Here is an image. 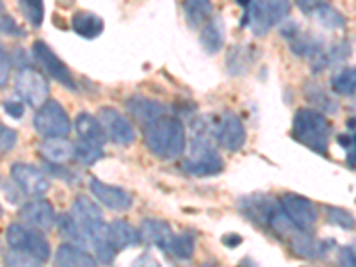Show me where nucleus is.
I'll return each instance as SVG.
<instances>
[{
    "mask_svg": "<svg viewBox=\"0 0 356 267\" xmlns=\"http://www.w3.org/2000/svg\"><path fill=\"white\" fill-rule=\"evenodd\" d=\"M73 218L77 219L89 243V250L95 251V259L100 264H113L116 259V246L111 237L109 225L104 221V214L88 196H77L72 205Z\"/></svg>",
    "mask_w": 356,
    "mask_h": 267,
    "instance_id": "nucleus-1",
    "label": "nucleus"
},
{
    "mask_svg": "<svg viewBox=\"0 0 356 267\" xmlns=\"http://www.w3.org/2000/svg\"><path fill=\"white\" fill-rule=\"evenodd\" d=\"M146 148L162 161L177 159L186 152V129L175 116H161L145 129Z\"/></svg>",
    "mask_w": 356,
    "mask_h": 267,
    "instance_id": "nucleus-2",
    "label": "nucleus"
},
{
    "mask_svg": "<svg viewBox=\"0 0 356 267\" xmlns=\"http://www.w3.org/2000/svg\"><path fill=\"white\" fill-rule=\"evenodd\" d=\"M203 122L205 118L191 123V129H195V134L191 139L189 155L184 161L182 168L195 177H212L225 170V161L219 155L218 148L212 145L209 138V125Z\"/></svg>",
    "mask_w": 356,
    "mask_h": 267,
    "instance_id": "nucleus-3",
    "label": "nucleus"
},
{
    "mask_svg": "<svg viewBox=\"0 0 356 267\" xmlns=\"http://www.w3.org/2000/svg\"><path fill=\"white\" fill-rule=\"evenodd\" d=\"M292 136L316 154H328L332 125L323 113L314 109H300L292 120Z\"/></svg>",
    "mask_w": 356,
    "mask_h": 267,
    "instance_id": "nucleus-4",
    "label": "nucleus"
},
{
    "mask_svg": "<svg viewBox=\"0 0 356 267\" xmlns=\"http://www.w3.org/2000/svg\"><path fill=\"white\" fill-rule=\"evenodd\" d=\"M291 13L289 0H253L248 9H244V17L241 27L251 25L255 36H266L271 29L280 25Z\"/></svg>",
    "mask_w": 356,
    "mask_h": 267,
    "instance_id": "nucleus-5",
    "label": "nucleus"
},
{
    "mask_svg": "<svg viewBox=\"0 0 356 267\" xmlns=\"http://www.w3.org/2000/svg\"><path fill=\"white\" fill-rule=\"evenodd\" d=\"M6 243L9 248L18 251H24L27 255L34 257L40 264H44L50 259V244L43 235L38 232V228L13 222L6 230Z\"/></svg>",
    "mask_w": 356,
    "mask_h": 267,
    "instance_id": "nucleus-6",
    "label": "nucleus"
},
{
    "mask_svg": "<svg viewBox=\"0 0 356 267\" xmlns=\"http://www.w3.org/2000/svg\"><path fill=\"white\" fill-rule=\"evenodd\" d=\"M15 91L27 106L40 109L49 100L50 86L40 70L27 66L24 70H18V75L15 79Z\"/></svg>",
    "mask_w": 356,
    "mask_h": 267,
    "instance_id": "nucleus-7",
    "label": "nucleus"
},
{
    "mask_svg": "<svg viewBox=\"0 0 356 267\" xmlns=\"http://www.w3.org/2000/svg\"><path fill=\"white\" fill-rule=\"evenodd\" d=\"M34 130L41 138H66L72 130V122L59 102L50 100L36 113L33 120Z\"/></svg>",
    "mask_w": 356,
    "mask_h": 267,
    "instance_id": "nucleus-8",
    "label": "nucleus"
},
{
    "mask_svg": "<svg viewBox=\"0 0 356 267\" xmlns=\"http://www.w3.org/2000/svg\"><path fill=\"white\" fill-rule=\"evenodd\" d=\"M33 56L34 59H36L38 65L41 66V70H43L49 77H52L54 81H57L61 86H65L70 91H77V82L73 79L68 66L56 56V52H54L44 41H34Z\"/></svg>",
    "mask_w": 356,
    "mask_h": 267,
    "instance_id": "nucleus-9",
    "label": "nucleus"
},
{
    "mask_svg": "<svg viewBox=\"0 0 356 267\" xmlns=\"http://www.w3.org/2000/svg\"><path fill=\"white\" fill-rule=\"evenodd\" d=\"M11 178L15 186H18V189L31 198H41L50 189V178L33 164L15 162L11 166Z\"/></svg>",
    "mask_w": 356,
    "mask_h": 267,
    "instance_id": "nucleus-10",
    "label": "nucleus"
},
{
    "mask_svg": "<svg viewBox=\"0 0 356 267\" xmlns=\"http://www.w3.org/2000/svg\"><path fill=\"white\" fill-rule=\"evenodd\" d=\"M98 120L104 125L107 138L118 146H129L136 141V130H134L132 123L129 122V118L123 116L120 111L114 107H102L98 113Z\"/></svg>",
    "mask_w": 356,
    "mask_h": 267,
    "instance_id": "nucleus-11",
    "label": "nucleus"
},
{
    "mask_svg": "<svg viewBox=\"0 0 356 267\" xmlns=\"http://www.w3.org/2000/svg\"><path fill=\"white\" fill-rule=\"evenodd\" d=\"M214 138L221 148L228 152H239L246 143V129L237 114L225 113L214 127Z\"/></svg>",
    "mask_w": 356,
    "mask_h": 267,
    "instance_id": "nucleus-12",
    "label": "nucleus"
},
{
    "mask_svg": "<svg viewBox=\"0 0 356 267\" xmlns=\"http://www.w3.org/2000/svg\"><path fill=\"white\" fill-rule=\"evenodd\" d=\"M282 209L285 211V214L291 218V221L294 222L296 227L300 230L308 232L314 228V225L317 222V209L316 205L310 202V200L303 198L300 195H294V193H285L282 198Z\"/></svg>",
    "mask_w": 356,
    "mask_h": 267,
    "instance_id": "nucleus-13",
    "label": "nucleus"
},
{
    "mask_svg": "<svg viewBox=\"0 0 356 267\" xmlns=\"http://www.w3.org/2000/svg\"><path fill=\"white\" fill-rule=\"evenodd\" d=\"M18 218L25 225L38 228V230H50L57 225V216L52 203L41 198H34L31 202L24 203L20 207V211H18Z\"/></svg>",
    "mask_w": 356,
    "mask_h": 267,
    "instance_id": "nucleus-14",
    "label": "nucleus"
},
{
    "mask_svg": "<svg viewBox=\"0 0 356 267\" xmlns=\"http://www.w3.org/2000/svg\"><path fill=\"white\" fill-rule=\"evenodd\" d=\"M89 191L104 207L114 212H125L132 207V196L125 189L116 186H107L98 178H89Z\"/></svg>",
    "mask_w": 356,
    "mask_h": 267,
    "instance_id": "nucleus-15",
    "label": "nucleus"
},
{
    "mask_svg": "<svg viewBox=\"0 0 356 267\" xmlns=\"http://www.w3.org/2000/svg\"><path fill=\"white\" fill-rule=\"evenodd\" d=\"M280 209V203L275 202L269 196L264 195H251L246 196L239 202V211L246 216L250 221H253L259 227L269 228L275 212Z\"/></svg>",
    "mask_w": 356,
    "mask_h": 267,
    "instance_id": "nucleus-16",
    "label": "nucleus"
},
{
    "mask_svg": "<svg viewBox=\"0 0 356 267\" xmlns=\"http://www.w3.org/2000/svg\"><path fill=\"white\" fill-rule=\"evenodd\" d=\"M335 246L333 241H317L308 232L298 230L291 237V248L296 255L307 260H319L328 255L330 250Z\"/></svg>",
    "mask_w": 356,
    "mask_h": 267,
    "instance_id": "nucleus-17",
    "label": "nucleus"
},
{
    "mask_svg": "<svg viewBox=\"0 0 356 267\" xmlns=\"http://www.w3.org/2000/svg\"><path fill=\"white\" fill-rule=\"evenodd\" d=\"M127 111L132 114L134 120H136L143 129H146V127L152 125L155 120H159V118L166 114V107L162 106L161 102L139 97V95H134L132 98L127 100Z\"/></svg>",
    "mask_w": 356,
    "mask_h": 267,
    "instance_id": "nucleus-18",
    "label": "nucleus"
},
{
    "mask_svg": "<svg viewBox=\"0 0 356 267\" xmlns=\"http://www.w3.org/2000/svg\"><path fill=\"white\" fill-rule=\"evenodd\" d=\"M139 235H141V241L146 244H152V246H157L162 251H170L171 243H173V230L168 225L166 221L162 219H145L139 227Z\"/></svg>",
    "mask_w": 356,
    "mask_h": 267,
    "instance_id": "nucleus-19",
    "label": "nucleus"
},
{
    "mask_svg": "<svg viewBox=\"0 0 356 267\" xmlns=\"http://www.w3.org/2000/svg\"><path fill=\"white\" fill-rule=\"evenodd\" d=\"M75 132H77L81 141L91 143V145L100 146V148H104L107 141V134L102 122L89 113H81L75 118Z\"/></svg>",
    "mask_w": 356,
    "mask_h": 267,
    "instance_id": "nucleus-20",
    "label": "nucleus"
},
{
    "mask_svg": "<svg viewBox=\"0 0 356 267\" xmlns=\"http://www.w3.org/2000/svg\"><path fill=\"white\" fill-rule=\"evenodd\" d=\"M41 157L52 164H66L75 159V145L66 138H44L40 145Z\"/></svg>",
    "mask_w": 356,
    "mask_h": 267,
    "instance_id": "nucleus-21",
    "label": "nucleus"
},
{
    "mask_svg": "<svg viewBox=\"0 0 356 267\" xmlns=\"http://www.w3.org/2000/svg\"><path fill=\"white\" fill-rule=\"evenodd\" d=\"M54 262H56V266L61 267H93L97 266L98 260L93 259V255H89L84 248L77 246V244L66 243L59 246Z\"/></svg>",
    "mask_w": 356,
    "mask_h": 267,
    "instance_id": "nucleus-22",
    "label": "nucleus"
},
{
    "mask_svg": "<svg viewBox=\"0 0 356 267\" xmlns=\"http://www.w3.org/2000/svg\"><path fill=\"white\" fill-rule=\"evenodd\" d=\"M72 29L84 40H95L104 33V20L89 11H77L72 17Z\"/></svg>",
    "mask_w": 356,
    "mask_h": 267,
    "instance_id": "nucleus-23",
    "label": "nucleus"
},
{
    "mask_svg": "<svg viewBox=\"0 0 356 267\" xmlns=\"http://www.w3.org/2000/svg\"><path fill=\"white\" fill-rule=\"evenodd\" d=\"M200 43H202L203 50L211 56L221 50V47L225 44V25H222L221 17H214L203 27L202 34H200Z\"/></svg>",
    "mask_w": 356,
    "mask_h": 267,
    "instance_id": "nucleus-24",
    "label": "nucleus"
},
{
    "mask_svg": "<svg viewBox=\"0 0 356 267\" xmlns=\"http://www.w3.org/2000/svg\"><path fill=\"white\" fill-rule=\"evenodd\" d=\"M109 230L111 237H113V243L116 246L118 251H123L127 248L138 246L141 241V235H139V230L136 232L134 227H130L127 221H122V219H116V221L109 222Z\"/></svg>",
    "mask_w": 356,
    "mask_h": 267,
    "instance_id": "nucleus-25",
    "label": "nucleus"
},
{
    "mask_svg": "<svg viewBox=\"0 0 356 267\" xmlns=\"http://www.w3.org/2000/svg\"><path fill=\"white\" fill-rule=\"evenodd\" d=\"M251 47L239 44V47H232L227 56V70L230 75H243L250 70L251 63L255 59V54L251 52Z\"/></svg>",
    "mask_w": 356,
    "mask_h": 267,
    "instance_id": "nucleus-26",
    "label": "nucleus"
},
{
    "mask_svg": "<svg viewBox=\"0 0 356 267\" xmlns=\"http://www.w3.org/2000/svg\"><path fill=\"white\" fill-rule=\"evenodd\" d=\"M57 227H59V232H61V235L65 237L66 241H68V243L77 244V246L88 250L89 248L88 239H86V235H84V232H82L81 225L77 222V219L73 218L72 212H70V214H63L61 218H59Z\"/></svg>",
    "mask_w": 356,
    "mask_h": 267,
    "instance_id": "nucleus-27",
    "label": "nucleus"
},
{
    "mask_svg": "<svg viewBox=\"0 0 356 267\" xmlns=\"http://www.w3.org/2000/svg\"><path fill=\"white\" fill-rule=\"evenodd\" d=\"M212 9L214 6L211 0H184V11L191 27H198L200 24H203L212 15Z\"/></svg>",
    "mask_w": 356,
    "mask_h": 267,
    "instance_id": "nucleus-28",
    "label": "nucleus"
},
{
    "mask_svg": "<svg viewBox=\"0 0 356 267\" xmlns=\"http://www.w3.org/2000/svg\"><path fill=\"white\" fill-rule=\"evenodd\" d=\"M312 17L316 18L317 24L323 25L324 29H330V31H342L346 27V18L340 11H337L333 6H330L328 2H324L319 9H317Z\"/></svg>",
    "mask_w": 356,
    "mask_h": 267,
    "instance_id": "nucleus-29",
    "label": "nucleus"
},
{
    "mask_svg": "<svg viewBox=\"0 0 356 267\" xmlns=\"http://www.w3.org/2000/svg\"><path fill=\"white\" fill-rule=\"evenodd\" d=\"M332 89L342 97L356 95V68H344L332 79Z\"/></svg>",
    "mask_w": 356,
    "mask_h": 267,
    "instance_id": "nucleus-30",
    "label": "nucleus"
},
{
    "mask_svg": "<svg viewBox=\"0 0 356 267\" xmlns=\"http://www.w3.org/2000/svg\"><path fill=\"white\" fill-rule=\"evenodd\" d=\"M18 9L34 29H40L43 25L44 0H18Z\"/></svg>",
    "mask_w": 356,
    "mask_h": 267,
    "instance_id": "nucleus-31",
    "label": "nucleus"
},
{
    "mask_svg": "<svg viewBox=\"0 0 356 267\" xmlns=\"http://www.w3.org/2000/svg\"><path fill=\"white\" fill-rule=\"evenodd\" d=\"M168 253L173 255L177 260H189L191 257L195 255V237L187 234V232L175 235Z\"/></svg>",
    "mask_w": 356,
    "mask_h": 267,
    "instance_id": "nucleus-32",
    "label": "nucleus"
},
{
    "mask_svg": "<svg viewBox=\"0 0 356 267\" xmlns=\"http://www.w3.org/2000/svg\"><path fill=\"white\" fill-rule=\"evenodd\" d=\"M326 221L333 227L344 228V230H353L356 227L355 216L342 207H326Z\"/></svg>",
    "mask_w": 356,
    "mask_h": 267,
    "instance_id": "nucleus-33",
    "label": "nucleus"
},
{
    "mask_svg": "<svg viewBox=\"0 0 356 267\" xmlns=\"http://www.w3.org/2000/svg\"><path fill=\"white\" fill-rule=\"evenodd\" d=\"M102 157H104V152H102L100 146L81 141V139H79V143L75 145V159H77L81 164H84V166H93L95 162L100 161Z\"/></svg>",
    "mask_w": 356,
    "mask_h": 267,
    "instance_id": "nucleus-34",
    "label": "nucleus"
},
{
    "mask_svg": "<svg viewBox=\"0 0 356 267\" xmlns=\"http://www.w3.org/2000/svg\"><path fill=\"white\" fill-rule=\"evenodd\" d=\"M307 97L310 98L312 104L321 111H326V113H337V104L324 93L323 89L319 88H310L307 91Z\"/></svg>",
    "mask_w": 356,
    "mask_h": 267,
    "instance_id": "nucleus-35",
    "label": "nucleus"
},
{
    "mask_svg": "<svg viewBox=\"0 0 356 267\" xmlns=\"http://www.w3.org/2000/svg\"><path fill=\"white\" fill-rule=\"evenodd\" d=\"M342 148L346 150V161L351 168H356V134H342L337 138Z\"/></svg>",
    "mask_w": 356,
    "mask_h": 267,
    "instance_id": "nucleus-36",
    "label": "nucleus"
},
{
    "mask_svg": "<svg viewBox=\"0 0 356 267\" xmlns=\"http://www.w3.org/2000/svg\"><path fill=\"white\" fill-rule=\"evenodd\" d=\"M4 264L6 266H40V262H38L34 257L27 255V253H24V251L13 250V248L11 251L6 253Z\"/></svg>",
    "mask_w": 356,
    "mask_h": 267,
    "instance_id": "nucleus-37",
    "label": "nucleus"
},
{
    "mask_svg": "<svg viewBox=\"0 0 356 267\" xmlns=\"http://www.w3.org/2000/svg\"><path fill=\"white\" fill-rule=\"evenodd\" d=\"M18 141V134L15 132L13 129H9L8 125H2L0 127V150L2 154H8L15 148Z\"/></svg>",
    "mask_w": 356,
    "mask_h": 267,
    "instance_id": "nucleus-38",
    "label": "nucleus"
},
{
    "mask_svg": "<svg viewBox=\"0 0 356 267\" xmlns=\"http://www.w3.org/2000/svg\"><path fill=\"white\" fill-rule=\"evenodd\" d=\"M0 29H2V34L4 36H11V38H22L25 36V31L17 24V22L13 20L9 15H6L2 11V24H0Z\"/></svg>",
    "mask_w": 356,
    "mask_h": 267,
    "instance_id": "nucleus-39",
    "label": "nucleus"
},
{
    "mask_svg": "<svg viewBox=\"0 0 356 267\" xmlns=\"http://www.w3.org/2000/svg\"><path fill=\"white\" fill-rule=\"evenodd\" d=\"M339 262L340 266H351L356 267V241L349 246H344L339 251Z\"/></svg>",
    "mask_w": 356,
    "mask_h": 267,
    "instance_id": "nucleus-40",
    "label": "nucleus"
},
{
    "mask_svg": "<svg viewBox=\"0 0 356 267\" xmlns=\"http://www.w3.org/2000/svg\"><path fill=\"white\" fill-rule=\"evenodd\" d=\"M2 107H4V113L8 114V116L15 118V120H20L25 114L24 104H22L20 100H8L2 104Z\"/></svg>",
    "mask_w": 356,
    "mask_h": 267,
    "instance_id": "nucleus-41",
    "label": "nucleus"
},
{
    "mask_svg": "<svg viewBox=\"0 0 356 267\" xmlns=\"http://www.w3.org/2000/svg\"><path fill=\"white\" fill-rule=\"evenodd\" d=\"M11 65H13V63L9 61L8 52H6V49L2 47V52H0V86H2V88H4L6 82H8Z\"/></svg>",
    "mask_w": 356,
    "mask_h": 267,
    "instance_id": "nucleus-42",
    "label": "nucleus"
},
{
    "mask_svg": "<svg viewBox=\"0 0 356 267\" xmlns=\"http://www.w3.org/2000/svg\"><path fill=\"white\" fill-rule=\"evenodd\" d=\"M324 2H326V0H296L298 8H300L305 15H310V17L324 4Z\"/></svg>",
    "mask_w": 356,
    "mask_h": 267,
    "instance_id": "nucleus-43",
    "label": "nucleus"
},
{
    "mask_svg": "<svg viewBox=\"0 0 356 267\" xmlns=\"http://www.w3.org/2000/svg\"><path fill=\"white\" fill-rule=\"evenodd\" d=\"M13 65L17 66L18 70H24V68H27L29 66V59H27V56H25V50H20L18 49L17 52H15V59H13Z\"/></svg>",
    "mask_w": 356,
    "mask_h": 267,
    "instance_id": "nucleus-44",
    "label": "nucleus"
},
{
    "mask_svg": "<svg viewBox=\"0 0 356 267\" xmlns=\"http://www.w3.org/2000/svg\"><path fill=\"white\" fill-rule=\"evenodd\" d=\"M221 241L227 248H237L241 246V243H243V237H241L239 234H227Z\"/></svg>",
    "mask_w": 356,
    "mask_h": 267,
    "instance_id": "nucleus-45",
    "label": "nucleus"
},
{
    "mask_svg": "<svg viewBox=\"0 0 356 267\" xmlns=\"http://www.w3.org/2000/svg\"><path fill=\"white\" fill-rule=\"evenodd\" d=\"M2 191H4V196L9 200V202H17V196H15V191H13L11 184L8 182V178H2Z\"/></svg>",
    "mask_w": 356,
    "mask_h": 267,
    "instance_id": "nucleus-46",
    "label": "nucleus"
},
{
    "mask_svg": "<svg viewBox=\"0 0 356 267\" xmlns=\"http://www.w3.org/2000/svg\"><path fill=\"white\" fill-rule=\"evenodd\" d=\"M235 2H237V4H239L241 8L248 9L251 6V2H253V0H235Z\"/></svg>",
    "mask_w": 356,
    "mask_h": 267,
    "instance_id": "nucleus-47",
    "label": "nucleus"
}]
</instances>
